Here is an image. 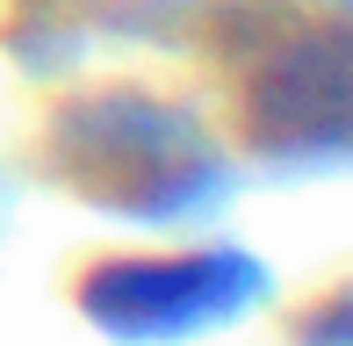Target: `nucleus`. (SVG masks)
<instances>
[{"label":"nucleus","mask_w":353,"mask_h":346,"mask_svg":"<svg viewBox=\"0 0 353 346\" xmlns=\"http://www.w3.org/2000/svg\"><path fill=\"white\" fill-rule=\"evenodd\" d=\"M58 159L108 210H173L195 187H210V152L195 123H181L173 108L130 101V94L72 108L58 130Z\"/></svg>","instance_id":"f257e3e1"},{"label":"nucleus","mask_w":353,"mask_h":346,"mask_svg":"<svg viewBox=\"0 0 353 346\" xmlns=\"http://www.w3.org/2000/svg\"><path fill=\"white\" fill-rule=\"evenodd\" d=\"M252 267L245 253H188V260H116L87 281V310L108 332H195L216 325L223 310H238L252 296Z\"/></svg>","instance_id":"f03ea898"},{"label":"nucleus","mask_w":353,"mask_h":346,"mask_svg":"<svg viewBox=\"0 0 353 346\" xmlns=\"http://www.w3.org/2000/svg\"><path fill=\"white\" fill-rule=\"evenodd\" d=\"M346 116V51L339 37H317L303 51H288L274 72L260 80V123L281 137H339Z\"/></svg>","instance_id":"7ed1b4c3"}]
</instances>
